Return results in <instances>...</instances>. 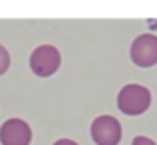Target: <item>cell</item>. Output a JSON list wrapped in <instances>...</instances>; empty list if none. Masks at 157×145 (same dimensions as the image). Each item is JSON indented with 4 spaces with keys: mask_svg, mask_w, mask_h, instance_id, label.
Returning a JSON list of instances; mask_svg holds the SVG:
<instances>
[{
    "mask_svg": "<svg viewBox=\"0 0 157 145\" xmlns=\"http://www.w3.org/2000/svg\"><path fill=\"white\" fill-rule=\"evenodd\" d=\"M54 145H78L76 141H72V139H58Z\"/></svg>",
    "mask_w": 157,
    "mask_h": 145,
    "instance_id": "8",
    "label": "cell"
},
{
    "mask_svg": "<svg viewBox=\"0 0 157 145\" xmlns=\"http://www.w3.org/2000/svg\"><path fill=\"white\" fill-rule=\"evenodd\" d=\"M131 145H157L153 139H149V137H143V135H137V137L131 141Z\"/></svg>",
    "mask_w": 157,
    "mask_h": 145,
    "instance_id": "7",
    "label": "cell"
},
{
    "mask_svg": "<svg viewBox=\"0 0 157 145\" xmlns=\"http://www.w3.org/2000/svg\"><path fill=\"white\" fill-rule=\"evenodd\" d=\"M131 62L139 68H151L157 64V36L143 34L137 36L129 50Z\"/></svg>",
    "mask_w": 157,
    "mask_h": 145,
    "instance_id": "4",
    "label": "cell"
},
{
    "mask_svg": "<svg viewBox=\"0 0 157 145\" xmlns=\"http://www.w3.org/2000/svg\"><path fill=\"white\" fill-rule=\"evenodd\" d=\"M62 64V56L54 46H38L30 56V68L38 78H48L58 72Z\"/></svg>",
    "mask_w": 157,
    "mask_h": 145,
    "instance_id": "2",
    "label": "cell"
},
{
    "mask_svg": "<svg viewBox=\"0 0 157 145\" xmlns=\"http://www.w3.org/2000/svg\"><path fill=\"white\" fill-rule=\"evenodd\" d=\"M8 68H10V56H8L6 48L0 46V76H2Z\"/></svg>",
    "mask_w": 157,
    "mask_h": 145,
    "instance_id": "6",
    "label": "cell"
},
{
    "mask_svg": "<svg viewBox=\"0 0 157 145\" xmlns=\"http://www.w3.org/2000/svg\"><path fill=\"white\" fill-rule=\"evenodd\" d=\"M32 129L24 119H8L0 127V143L2 145H30Z\"/></svg>",
    "mask_w": 157,
    "mask_h": 145,
    "instance_id": "5",
    "label": "cell"
},
{
    "mask_svg": "<svg viewBox=\"0 0 157 145\" xmlns=\"http://www.w3.org/2000/svg\"><path fill=\"white\" fill-rule=\"evenodd\" d=\"M151 103V93L147 88L137 84H129L121 88L117 96V107L125 115H141Z\"/></svg>",
    "mask_w": 157,
    "mask_h": 145,
    "instance_id": "1",
    "label": "cell"
},
{
    "mask_svg": "<svg viewBox=\"0 0 157 145\" xmlns=\"http://www.w3.org/2000/svg\"><path fill=\"white\" fill-rule=\"evenodd\" d=\"M92 139L96 145H117L121 141V123L113 115H100L92 123Z\"/></svg>",
    "mask_w": 157,
    "mask_h": 145,
    "instance_id": "3",
    "label": "cell"
}]
</instances>
